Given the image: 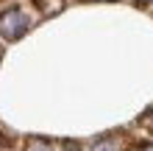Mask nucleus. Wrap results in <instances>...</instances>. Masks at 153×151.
Listing matches in <instances>:
<instances>
[{"label":"nucleus","mask_w":153,"mask_h":151,"mask_svg":"<svg viewBox=\"0 0 153 151\" xmlns=\"http://www.w3.org/2000/svg\"><path fill=\"white\" fill-rule=\"evenodd\" d=\"M28 28H31V20H28V14L22 8H8V11L0 14V37L6 42L20 39Z\"/></svg>","instance_id":"nucleus-1"},{"label":"nucleus","mask_w":153,"mask_h":151,"mask_svg":"<svg viewBox=\"0 0 153 151\" xmlns=\"http://www.w3.org/2000/svg\"><path fill=\"white\" fill-rule=\"evenodd\" d=\"M131 148H134V143L125 134H109V137L97 140L89 151H131Z\"/></svg>","instance_id":"nucleus-2"},{"label":"nucleus","mask_w":153,"mask_h":151,"mask_svg":"<svg viewBox=\"0 0 153 151\" xmlns=\"http://www.w3.org/2000/svg\"><path fill=\"white\" fill-rule=\"evenodd\" d=\"M25 151H78L70 143H48V140H31Z\"/></svg>","instance_id":"nucleus-3"},{"label":"nucleus","mask_w":153,"mask_h":151,"mask_svg":"<svg viewBox=\"0 0 153 151\" xmlns=\"http://www.w3.org/2000/svg\"><path fill=\"white\" fill-rule=\"evenodd\" d=\"M42 14H59L64 8V0H33Z\"/></svg>","instance_id":"nucleus-4"},{"label":"nucleus","mask_w":153,"mask_h":151,"mask_svg":"<svg viewBox=\"0 0 153 151\" xmlns=\"http://www.w3.org/2000/svg\"><path fill=\"white\" fill-rule=\"evenodd\" d=\"M14 148V140L11 137H3V134H0V151H11Z\"/></svg>","instance_id":"nucleus-5"},{"label":"nucleus","mask_w":153,"mask_h":151,"mask_svg":"<svg viewBox=\"0 0 153 151\" xmlns=\"http://www.w3.org/2000/svg\"><path fill=\"white\" fill-rule=\"evenodd\" d=\"M145 126H148V129H153V109L145 115Z\"/></svg>","instance_id":"nucleus-6"},{"label":"nucleus","mask_w":153,"mask_h":151,"mask_svg":"<svg viewBox=\"0 0 153 151\" xmlns=\"http://www.w3.org/2000/svg\"><path fill=\"white\" fill-rule=\"evenodd\" d=\"M139 3H153V0H139Z\"/></svg>","instance_id":"nucleus-7"},{"label":"nucleus","mask_w":153,"mask_h":151,"mask_svg":"<svg viewBox=\"0 0 153 151\" xmlns=\"http://www.w3.org/2000/svg\"><path fill=\"white\" fill-rule=\"evenodd\" d=\"M0 56H3V53H0Z\"/></svg>","instance_id":"nucleus-8"}]
</instances>
